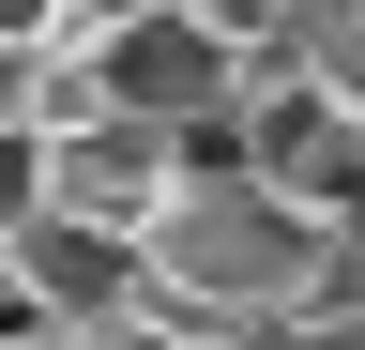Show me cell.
I'll use <instances>...</instances> for the list:
<instances>
[{"label":"cell","instance_id":"1","mask_svg":"<svg viewBox=\"0 0 365 350\" xmlns=\"http://www.w3.org/2000/svg\"><path fill=\"white\" fill-rule=\"evenodd\" d=\"M137 259H153V289L198 304V335H289L304 320V289H319V259H335V213L289 198V183H259V168H182L168 213L137 229Z\"/></svg>","mask_w":365,"mask_h":350},{"label":"cell","instance_id":"2","mask_svg":"<svg viewBox=\"0 0 365 350\" xmlns=\"http://www.w3.org/2000/svg\"><path fill=\"white\" fill-rule=\"evenodd\" d=\"M31 138H46V213H91V229H153L182 183V138L137 107H76V122H31Z\"/></svg>","mask_w":365,"mask_h":350},{"label":"cell","instance_id":"3","mask_svg":"<svg viewBox=\"0 0 365 350\" xmlns=\"http://www.w3.org/2000/svg\"><path fill=\"white\" fill-rule=\"evenodd\" d=\"M91 92L182 138V122H213L228 92H244V61H228V31H213V16H168V0H122V31L91 46Z\"/></svg>","mask_w":365,"mask_h":350},{"label":"cell","instance_id":"4","mask_svg":"<svg viewBox=\"0 0 365 350\" xmlns=\"http://www.w3.org/2000/svg\"><path fill=\"white\" fill-rule=\"evenodd\" d=\"M0 244H16V274L46 289L61 350H122V320H137V229H91V213L31 198V229H0Z\"/></svg>","mask_w":365,"mask_h":350},{"label":"cell","instance_id":"5","mask_svg":"<svg viewBox=\"0 0 365 350\" xmlns=\"http://www.w3.org/2000/svg\"><path fill=\"white\" fill-rule=\"evenodd\" d=\"M304 76L335 92V122H365V0H350V16H319V31H304Z\"/></svg>","mask_w":365,"mask_h":350},{"label":"cell","instance_id":"6","mask_svg":"<svg viewBox=\"0 0 365 350\" xmlns=\"http://www.w3.org/2000/svg\"><path fill=\"white\" fill-rule=\"evenodd\" d=\"M31 198H46V138L0 122V229H31Z\"/></svg>","mask_w":365,"mask_h":350},{"label":"cell","instance_id":"7","mask_svg":"<svg viewBox=\"0 0 365 350\" xmlns=\"http://www.w3.org/2000/svg\"><path fill=\"white\" fill-rule=\"evenodd\" d=\"M46 107V46H0V122H31Z\"/></svg>","mask_w":365,"mask_h":350},{"label":"cell","instance_id":"8","mask_svg":"<svg viewBox=\"0 0 365 350\" xmlns=\"http://www.w3.org/2000/svg\"><path fill=\"white\" fill-rule=\"evenodd\" d=\"M46 16H61V0H0V46H46Z\"/></svg>","mask_w":365,"mask_h":350},{"label":"cell","instance_id":"9","mask_svg":"<svg viewBox=\"0 0 365 350\" xmlns=\"http://www.w3.org/2000/svg\"><path fill=\"white\" fill-rule=\"evenodd\" d=\"M350 274H365V229H350Z\"/></svg>","mask_w":365,"mask_h":350}]
</instances>
